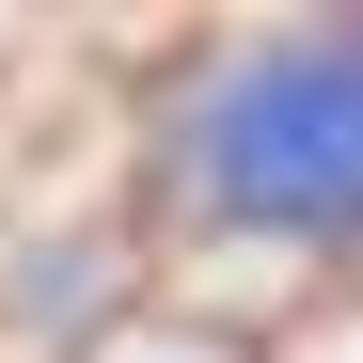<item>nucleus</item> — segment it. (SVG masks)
I'll return each mask as SVG.
<instances>
[{
    "mask_svg": "<svg viewBox=\"0 0 363 363\" xmlns=\"http://www.w3.org/2000/svg\"><path fill=\"white\" fill-rule=\"evenodd\" d=\"M158 190L253 253H363V16L206 32L158 95Z\"/></svg>",
    "mask_w": 363,
    "mask_h": 363,
    "instance_id": "nucleus-1",
    "label": "nucleus"
}]
</instances>
